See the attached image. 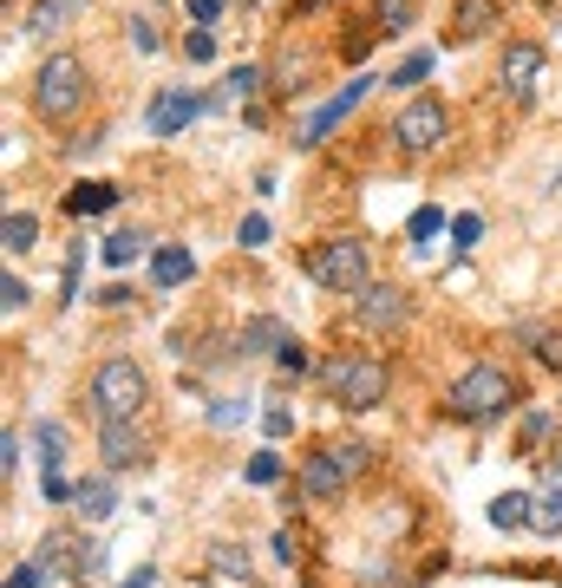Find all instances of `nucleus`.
Wrapping results in <instances>:
<instances>
[{
  "label": "nucleus",
  "instance_id": "15",
  "mask_svg": "<svg viewBox=\"0 0 562 588\" xmlns=\"http://www.w3.org/2000/svg\"><path fill=\"white\" fill-rule=\"evenodd\" d=\"M340 484H347V471L321 452V458H308V471H301V497H314V504H327V497H340Z\"/></svg>",
  "mask_w": 562,
  "mask_h": 588
},
{
  "label": "nucleus",
  "instance_id": "42",
  "mask_svg": "<svg viewBox=\"0 0 562 588\" xmlns=\"http://www.w3.org/2000/svg\"><path fill=\"white\" fill-rule=\"evenodd\" d=\"M439 223H445L439 209H419V216H412V236H439Z\"/></svg>",
  "mask_w": 562,
  "mask_h": 588
},
{
  "label": "nucleus",
  "instance_id": "6",
  "mask_svg": "<svg viewBox=\"0 0 562 588\" xmlns=\"http://www.w3.org/2000/svg\"><path fill=\"white\" fill-rule=\"evenodd\" d=\"M537 79H543V46H530V39H504V52H498V85H504L517 105H530Z\"/></svg>",
  "mask_w": 562,
  "mask_h": 588
},
{
  "label": "nucleus",
  "instance_id": "28",
  "mask_svg": "<svg viewBox=\"0 0 562 588\" xmlns=\"http://www.w3.org/2000/svg\"><path fill=\"white\" fill-rule=\"evenodd\" d=\"M20 308H26V281H20V275H7V281H0V314H7V321H20Z\"/></svg>",
  "mask_w": 562,
  "mask_h": 588
},
{
  "label": "nucleus",
  "instance_id": "33",
  "mask_svg": "<svg viewBox=\"0 0 562 588\" xmlns=\"http://www.w3.org/2000/svg\"><path fill=\"white\" fill-rule=\"evenodd\" d=\"M39 583H46L39 563H13V569H7V588H39Z\"/></svg>",
  "mask_w": 562,
  "mask_h": 588
},
{
  "label": "nucleus",
  "instance_id": "24",
  "mask_svg": "<svg viewBox=\"0 0 562 588\" xmlns=\"http://www.w3.org/2000/svg\"><path fill=\"white\" fill-rule=\"evenodd\" d=\"M137 255H144V236H137V229L105 236V262H111V268H124V262H137Z\"/></svg>",
  "mask_w": 562,
  "mask_h": 588
},
{
  "label": "nucleus",
  "instance_id": "39",
  "mask_svg": "<svg viewBox=\"0 0 562 588\" xmlns=\"http://www.w3.org/2000/svg\"><path fill=\"white\" fill-rule=\"evenodd\" d=\"M288 425H295V419H288V406H268V412H262V432H268V439H282Z\"/></svg>",
  "mask_w": 562,
  "mask_h": 588
},
{
  "label": "nucleus",
  "instance_id": "5",
  "mask_svg": "<svg viewBox=\"0 0 562 588\" xmlns=\"http://www.w3.org/2000/svg\"><path fill=\"white\" fill-rule=\"evenodd\" d=\"M321 380H327V393H334L340 406H354V412H373V406L386 399V367H380V360H327Z\"/></svg>",
  "mask_w": 562,
  "mask_h": 588
},
{
  "label": "nucleus",
  "instance_id": "13",
  "mask_svg": "<svg viewBox=\"0 0 562 588\" xmlns=\"http://www.w3.org/2000/svg\"><path fill=\"white\" fill-rule=\"evenodd\" d=\"M485 33H498V0H458V13H452V39L471 46V39H485Z\"/></svg>",
  "mask_w": 562,
  "mask_h": 588
},
{
  "label": "nucleus",
  "instance_id": "40",
  "mask_svg": "<svg viewBox=\"0 0 562 588\" xmlns=\"http://www.w3.org/2000/svg\"><path fill=\"white\" fill-rule=\"evenodd\" d=\"M0 471H7V478L20 471V432H7V439H0Z\"/></svg>",
  "mask_w": 562,
  "mask_h": 588
},
{
  "label": "nucleus",
  "instance_id": "20",
  "mask_svg": "<svg viewBox=\"0 0 562 588\" xmlns=\"http://www.w3.org/2000/svg\"><path fill=\"white\" fill-rule=\"evenodd\" d=\"M33 445H39V465H46V471H59V465H65V425L39 419V425H33Z\"/></svg>",
  "mask_w": 562,
  "mask_h": 588
},
{
  "label": "nucleus",
  "instance_id": "12",
  "mask_svg": "<svg viewBox=\"0 0 562 588\" xmlns=\"http://www.w3.org/2000/svg\"><path fill=\"white\" fill-rule=\"evenodd\" d=\"M79 13H85V0H33V7H26V39H52V33H65Z\"/></svg>",
  "mask_w": 562,
  "mask_h": 588
},
{
  "label": "nucleus",
  "instance_id": "35",
  "mask_svg": "<svg viewBox=\"0 0 562 588\" xmlns=\"http://www.w3.org/2000/svg\"><path fill=\"white\" fill-rule=\"evenodd\" d=\"M183 52H190V59H216V39H210V26H196V33L183 39Z\"/></svg>",
  "mask_w": 562,
  "mask_h": 588
},
{
  "label": "nucleus",
  "instance_id": "19",
  "mask_svg": "<svg viewBox=\"0 0 562 588\" xmlns=\"http://www.w3.org/2000/svg\"><path fill=\"white\" fill-rule=\"evenodd\" d=\"M7 255H33V242H39V223L26 216V209H7Z\"/></svg>",
  "mask_w": 562,
  "mask_h": 588
},
{
  "label": "nucleus",
  "instance_id": "31",
  "mask_svg": "<svg viewBox=\"0 0 562 588\" xmlns=\"http://www.w3.org/2000/svg\"><path fill=\"white\" fill-rule=\"evenodd\" d=\"M242 412H249L242 399H216V406H210V425H216V432H229V425H242Z\"/></svg>",
  "mask_w": 562,
  "mask_h": 588
},
{
  "label": "nucleus",
  "instance_id": "38",
  "mask_svg": "<svg viewBox=\"0 0 562 588\" xmlns=\"http://www.w3.org/2000/svg\"><path fill=\"white\" fill-rule=\"evenodd\" d=\"M452 236H458V249H471V242L485 236V223H478V216H458V223H452Z\"/></svg>",
  "mask_w": 562,
  "mask_h": 588
},
{
  "label": "nucleus",
  "instance_id": "30",
  "mask_svg": "<svg viewBox=\"0 0 562 588\" xmlns=\"http://www.w3.org/2000/svg\"><path fill=\"white\" fill-rule=\"evenodd\" d=\"M255 85H262V72H255V65H236V72H229V85H223V98H249Z\"/></svg>",
  "mask_w": 562,
  "mask_h": 588
},
{
  "label": "nucleus",
  "instance_id": "17",
  "mask_svg": "<svg viewBox=\"0 0 562 588\" xmlns=\"http://www.w3.org/2000/svg\"><path fill=\"white\" fill-rule=\"evenodd\" d=\"M530 511H537V497H524V491H504V497L491 504V524H498V530H524V524H530Z\"/></svg>",
  "mask_w": 562,
  "mask_h": 588
},
{
  "label": "nucleus",
  "instance_id": "22",
  "mask_svg": "<svg viewBox=\"0 0 562 588\" xmlns=\"http://www.w3.org/2000/svg\"><path fill=\"white\" fill-rule=\"evenodd\" d=\"M524 340H530V353H537L550 373H562V327H524Z\"/></svg>",
  "mask_w": 562,
  "mask_h": 588
},
{
  "label": "nucleus",
  "instance_id": "23",
  "mask_svg": "<svg viewBox=\"0 0 562 588\" xmlns=\"http://www.w3.org/2000/svg\"><path fill=\"white\" fill-rule=\"evenodd\" d=\"M530 530H543V537H562V484L537 497V511H530Z\"/></svg>",
  "mask_w": 562,
  "mask_h": 588
},
{
  "label": "nucleus",
  "instance_id": "45",
  "mask_svg": "<svg viewBox=\"0 0 562 588\" xmlns=\"http://www.w3.org/2000/svg\"><path fill=\"white\" fill-rule=\"evenodd\" d=\"M308 7H327V0H308Z\"/></svg>",
  "mask_w": 562,
  "mask_h": 588
},
{
  "label": "nucleus",
  "instance_id": "29",
  "mask_svg": "<svg viewBox=\"0 0 562 588\" xmlns=\"http://www.w3.org/2000/svg\"><path fill=\"white\" fill-rule=\"evenodd\" d=\"M432 72V52H412V59H399V72H393V85H419Z\"/></svg>",
  "mask_w": 562,
  "mask_h": 588
},
{
  "label": "nucleus",
  "instance_id": "1",
  "mask_svg": "<svg viewBox=\"0 0 562 588\" xmlns=\"http://www.w3.org/2000/svg\"><path fill=\"white\" fill-rule=\"evenodd\" d=\"M85 98H92L85 59H79V52H46L39 72H33V111H39L46 124H72V118L85 111Z\"/></svg>",
  "mask_w": 562,
  "mask_h": 588
},
{
  "label": "nucleus",
  "instance_id": "16",
  "mask_svg": "<svg viewBox=\"0 0 562 588\" xmlns=\"http://www.w3.org/2000/svg\"><path fill=\"white\" fill-rule=\"evenodd\" d=\"M151 275H157V288H177V281L196 275V262H190V249H157L151 255Z\"/></svg>",
  "mask_w": 562,
  "mask_h": 588
},
{
  "label": "nucleus",
  "instance_id": "25",
  "mask_svg": "<svg viewBox=\"0 0 562 588\" xmlns=\"http://www.w3.org/2000/svg\"><path fill=\"white\" fill-rule=\"evenodd\" d=\"M216 576H223V583H229V576L249 583V550H242V543H216Z\"/></svg>",
  "mask_w": 562,
  "mask_h": 588
},
{
  "label": "nucleus",
  "instance_id": "8",
  "mask_svg": "<svg viewBox=\"0 0 562 588\" xmlns=\"http://www.w3.org/2000/svg\"><path fill=\"white\" fill-rule=\"evenodd\" d=\"M354 314H360V327H373V334H393V327L412 314V301H406L393 281H367V288L354 295Z\"/></svg>",
  "mask_w": 562,
  "mask_h": 588
},
{
  "label": "nucleus",
  "instance_id": "9",
  "mask_svg": "<svg viewBox=\"0 0 562 588\" xmlns=\"http://www.w3.org/2000/svg\"><path fill=\"white\" fill-rule=\"evenodd\" d=\"M98 458H105V471H137L151 458V439L131 419H111V425H98Z\"/></svg>",
  "mask_w": 562,
  "mask_h": 588
},
{
  "label": "nucleus",
  "instance_id": "4",
  "mask_svg": "<svg viewBox=\"0 0 562 588\" xmlns=\"http://www.w3.org/2000/svg\"><path fill=\"white\" fill-rule=\"evenodd\" d=\"M308 275H314V288H327V295H360V288L373 281V268H367V242H360V236H334V242H321V249L308 255Z\"/></svg>",
  "mask_w": 562,
  "mask_h": 588
},
{
  "label": "nucleus",
  "instance_id": "43",
  "mask_svg": "<svg viewBox=\"0 0 562 588\" xmlns=\"http://www.w3.org/2000/svg\"><path fill=\"white\" fill-rule=\"evenodd\" d=\"M190 13H196V26H210V20L223 13V0H190Z\"/></svg>",
  "mask_w": 562,
  "mask_h": 588
},
{
  "label": "nucleus",
  "instance_id": "7",
  "mask_svg": "<svg viewBox=\"0 0 562 588\" xmlns=\"http://www.w3.org/2000/svg\"><path fill=\"white\" fill-rule=\"evenodd\" d=\"M445 124H452V118H445V105H439V98H412V105L393 118V137H399V151H412V157H419V151H432V144L445 137Z\"/></svg>",
  "mask_w": 562,
  "mask_h": 588
},
{
  "label": "nucleus",
  "instance_id": "41",
  "mask_svg": "<svg viewBox=\"0 0 562 588\" xmlns=\"http://www.w3.org/2000/svg\"><path fill=\"white\" fill-rule=\"evenodd\" d=\"M131 39H137V52H157V26L151 20H131Z\"/></svg>",
  "mask_w": 562,
  "mask_h": 588
},
{
  "label": "nucleus",
  "instance_id": "26",
  "mask_svg": "<svg viewBox=\"0 0 562 588\" xmlns=\"http://www.w3.org/2000/svg\"><path fill=\"white\" fill-rule=\"evenodd\" d=\"M412 13H419V0H380V7H373V20H380L386 33H406Z\"/></svg>",
  "mask_w": 562,
  "mask_h": 588
},
{
  "label": "nucleus",
  "instance_id": "32",
  "mask_svg": "<svg viewBox=\"0 0 562 588\" xmlns=\"http://www.w3.org/2000/svg\"><path fill=\"white\" fill-rule=\"evenodd\" d=\"M275 478H282V458L275 452H255L249 458V484H275Z\"/></svg>",
  "mask_w": 562,
  "mask_h": 588
},
{
  "label": "nucleus",
  "instance_id": "18",
  "mask_svg": "<svg viewBox=\"0 0 562 588\" xmlns=\"http://www.w3.org/2000/svg\"><path fill=\"white\" fill-rule=\"evenodd\" d=\"M111 203H118L111 183H79V190L65 196V216H92V209H111Z\"/></svg>",
  "mask_w": 562,
  "mask_h": 588
},
{
  "label": "nucleus",
  "instance_id": "10",
  "mask_svg": "<svg viewBox=\"0 0 562 588\" xmlns=\"http://www.w3.org/2000/svg\"><path fill=\"white\" fill-rule=\"evenodd\" d=\"M367 92H373V79H354V85H340V92H334V98H327V105H321V111H314L301 131H295V144H301V151H314V144H321V137H327V131H334V124H340V118H347L360 98H367Z\"/></svg>",
  "mask_w": 562,
  "mask_h": 588
},
{
  "label": "nucleus",
  "instance_id": "44",
  "mask_svg": "<svg viewBox=\"0 0 562 588\" xmlns=\"http://www.w3.org/2000/svg\"><path fill=\"white\" fill-rule=\"evenodd\" d=\"M118 588H151V569H137V576H124Z\"/></svg>",
  "mask_w": 562,
  "mask_h": 588
},
{
  "label": "nucleus",
  "instance_id": "21",
  "mask_svg": "<svg viewBox=\"0 0 562 588\" xmlns=\"http://www.w3.org/2000/svg\"><path fill=\"white\" fill-rule=\"evenodd\" d=\"M282 340H288V327H282V321H249L242 353H282Z\"/></svg>",
  "mask_w": 562,
  "mask_h": 588
},
{
  "label": "nucleus",
  "instance_id": "34",
  "mask_svg": "<svg viewBox=\"0 0 562 588\" xmlns=\"http://www.w3.org/2000/svg\"><path fill=\"white\" fill-rule=\"evenodd\" d=\"M275 367H282V373H301V367H308V353H301V340H295V334L282 340V353H275Z\"/></svg>",
  "mask_w": 562,
  "mask_h": 588
},
{
  "label": "nucleus",
  "instance_id": "36",
  "mask_svg": "<svg viewBox=\"0 0 562 588\" xmlns=\"http://www.w3.org/2000/svg\"><path fill=\"white\" fill-rule=\"evenodd\" d=\"M275 563L288 569V563H301V543H295V530H275Z\"/></svg>",
  "mask_w": 562,
  "mask_h": 588
},
{
  "label": "nucleus",
  "instance_id": "11",
  "mask_svg": "<svg viewBox=\"0 0 562 588\" xmlns=\"http://www.w3.org/2000/svg\"><path fill=\"white\" fill-rule=\"evenodd\" d=\"M196 111H203V105H196L183 85H164V92H157V105H151V131H157V137H177Z\"/></svg>",
  "mask_w": 562,
  "mask_h": 588
},
{
  "label": "nucleus",
  "instance_id": "2",
  "mask_svg": "<svg viewBox=\"0 0 562 588\" xmlns=\"http://www.w3.org/2000/svg\"><path fill=\"white\" fill-rule=\"evenodd\" d=\"M511 406H517V380H511L498 360H478V367H465V373L452 380V393H445V412H452V419H465V425L504 419Z\"/></svg>",
  "mask_w": 562,
  "mask_h": 588
},
{
  "label": "nucleus",
  "instance_id": "3",
  "mask_svg": "<svg viewBox=\"0 0 562 588\" xmlns=\"http://www.w3.org/2000/svg\"><path fill=\"white\" fill-rule=\"evenodd\" d=\"M144 399H151V380H144V367L124 360V353H118V360H98L92 380H85V406H92L98 425H111V419H137Z\"/></svg>",
  "mask_w": 562,
  "mask_h": 588
},
{
  "label": "nucleus",
  "instance_id": "27",
  "mask_svg": "<svg viewBox=\"0 0 562 588\" xmlns=\"http://www.w3.org/2000/svg\"><path fill=\"white\" fill-rule=\"evenodd\" d=\"M327 458H334L347 478H354V471H367V445H360V439H347V445H327Z\"/></svg>",
  "mask_w": 562,
  "mask_h": 588
},
{
  "label": "nucleus",
  "instance_id": "14",
  "mask_svg": "<svg viewBox=\"0 0 562 588\" xmlns=\"http://www.w3.org/2000/svg\"><path fill=\"white\" fill-rule=\"evenodd\" d=\"M72 511H79L85 524H105V517L118 511V491H111V478H79V491H72Z\"/></svg>",
  "mask_w": 562,
  "mask_h": 588
},
{
  "label": "nucleus",
  "instance_id": "37",
  "mask_svg": "<svg viewBox=\"0 0 562 588\" xmlns=\"http://www.w3.org/2000/svg\"><path fill=\"white\" fill-rule=\"evenodd\" d=\"M268 242V223L262 216H242V249H262Z\"/></svg>",
  "mask_w": 562,
  "mask_h": 588
}]
</instances>
